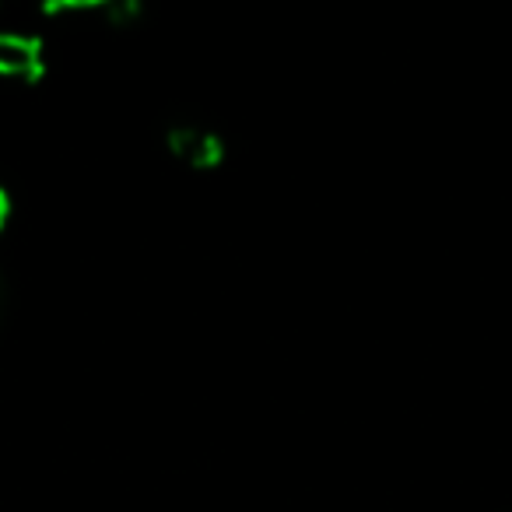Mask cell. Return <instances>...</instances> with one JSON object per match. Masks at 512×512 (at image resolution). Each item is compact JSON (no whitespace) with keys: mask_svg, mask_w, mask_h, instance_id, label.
Wrapping results in <instances>:
<instances>
[{"mask_svg":"<svg viewBox=\"0 0 512 512\" xmlns=\"http://www.w3.org/2000/svg\"><path fill=\"white\" fill-rule=\"evenodd\" d=\"M11 214H15V204H11V193L0 186V235L8 232V225H11Z\"/></svg>","mask_w":512,"mask_h":512,"instance_id":"3957f363","label":"cell"},{"mask_svg":"<svg viewBox=\"0 0 512 512\" xmlns=\"http://www.w3.org/2000/svg\"><path fill=\"white\" fill-rule=\"evenodd\" d=\"M4 316H8V285L0 278V327H4Z\"/></svg>","mask_w":512,"mask_h":512,"instance_id":"277c9868","label":"cell"},{"mask_svg":"<svg viewBox=\"0 0 512 512\" xmlns=\"http://www.w3.org/2000/svg\"><path fill=\"white\" fill-rule=\"evenodd\" d=\"M162 148L172 162H179L190 172H214L228 158L225 137L211 123H200V120H172L162 130Z\"/></svg>","mask_w":512,"mask_h":512,"instance_id":"6da1fadb","label":"cell"},{"mask_svg":"<svg viewBox=\"0 0 512 512\" xmlns=\"http://www.w3.org/2000/svg\"><path fill=\"white\" fill-rule=\"evenodd\" d=\"M46 71V46L32 32L0 29V78L8 81H39Z\"/></svg>","mask_w":512,"mask_h":512,"instance_id":"7a4b0ae2","label":"cell"}]
</instances>
